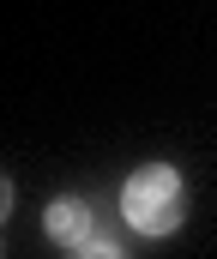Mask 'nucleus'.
<instances>
[{
  "instance_id": "nucleus-4",
  "label": "nucleus",
  "mask_w": 217,
  "mask_h": 259,
  "mask_svg": "<svg viewBox=\"0 0 217 259\" xmlns=\"http://www.w3.org/2000/svg\"><path fill=\"white\" fill-rule=\"evenodd\" d=\"M12 217V175H0V223Z\"/></svg>"
},
{
  "instance_id": "nucleus-3",
  "label": "nucleus",
  "mask_w": 217,
  "mask_h": 259,
  "mask_svg": "<svg viewBox=\"0 0 217 259\" xmlns=\"http://www.w3.org/2000/svg\"><path fill=\"white\" fill-rule=\"evenodd\" d=\"M72 259H127V247L115 235H91L84 247H72Z\"/></svg>"
},
{
  "instance_id": "nucleus-1",
  "label": "nucleus",
  "mask_w": 217,
  "mask_h": 259,
  "mask_svg": "<svg viewBox=\"0 0 217 259\" xmlns=\"http://www.w3.org/2000/svg\"><path fill=\"white\" fill-rule=\"evenodd\" d=\"M121 217L139 229V235H175L181 229V217H187V187H181V175L169 169V163H145L127 175V187H121Z\"/></svg>"
},
{
  "instance_id": "nucleus-2",
  "label": "nucleus",
  "mask_w": 217,
  "mask_h": 259,
  "mask_svg": "<svg viewBox=\"0 0 217 259\" xmlns=\"http://www.w3.org/2000/svg\"><path fill=\"white\" fill-rule=\"evenodd\" d=\"M42 229H49V241H61V247H84V241L97 235L91 205H84V199H72V193H61L49 211H42Z\"/></svg>"
}]
</instances>
